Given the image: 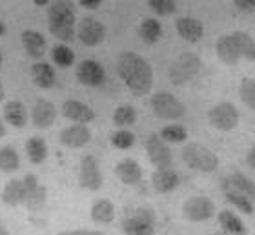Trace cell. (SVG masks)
Segmentation results:
<instances>
[{
	"instance_id": "obj_1",
	"label": "cell",
	"mask_w": 255,
	"mask_h": 235,
	"mask_svg": "<svg viewBox=\"0 0 255 235\" xmlns=\"http://www.w3.org/2000/svg\"><path fill=\"white\" fill-rule=\"evenodd\" d=\"M117 73L133 95L142 97L153 86V70L148 60L135 51H124L117 59Z\"/></svg>"
},
{
	"instance_id": "obj_2",
	"label": "cell",
	"mask_w": 255,
	"mask_h": 235,
	"mask_svg": "<svg viewBox=\"0 0 255 235\" xmlns=\"http://www.w3.org/2000/svg\"><path fill=\"white\" fill-rule=\"evenodd\" d=\"M75 20L77 11L71 0H53L48 11V27L53 37L71 42L75 38Z\"/></svg>"
},
{
	"instance_id": "obj_3",
	"label": "cell",
	"mask_w": 255,
	"mask_h": 235,
	"mask_svg": "<svg viewBox=\"0 0 255 235\" xmlns=\"http://www.w3.org/2000/svg\"><path fill=\"white\" fill-rule=\"evenodd\" d=\"M182 160L186 162L190 168L202 173H212L217 170L219 159L212 150H208L206 146L197 144V142H190L184 146L182 150Z\"/></svg>"
},
{
	"instance_id": "obj_4",
	"label": "cell",
	"mask_w": 255,
	"mask_h": 235,
	"mask_svg": "<svg viewBox=\"0 0 255 235\" xmlns=\"http://www.w3.org/2000/svg\"><path fill=\"white\" fill-rule=\"evenodd\" d=\"M201 70V59L195 53H181L170 66V80L173 84L181 86L186 84L188 80H191L193 77L199 73Z\"/></svg>"
},
{
	"instance_id": "obj_5",
	"label": "cell",
	"mask_w": 255,
	"mask_h": 235,
	"mask_svg": "<svg viewBox=\"0 0 255 235\" xmlns=\"http://www.w3.org/2000/svg\"><path fill=\"white\" fill-rule=\"evenodd\" d=\"M155 214L149 208H138L131 215L124 217L123 232L126 235H155Z\"/></svg>"
},
{
	"instance_id": "obj_6",
	"label": "cell",
	"mask_w": 255,
	"mask_h": 235,
	"mask_svg": "<svg viewBox=\"0 0 255 235\" xmlns=\"http://www.w3.org/2000/svg\"><path fill=\"white\" fill-rule=\"evenodd\" d=\"M151 110L157 113V117L166 118V120H177V118L184 117L186 108L173 93L168 91H160L151 97Z\"/></svg>"
},
{
	"instance_id": "obj_7",
	"label": "cell",
	"mask_w": 255,
	"mask_h": 235,
	"mask_svg": "<svg viewBox=\"0 0 255 235\" xmlns=\"http://www.w3.org/2000/svg\"><path fill=\"white\" fill-rule=\"evenodd\" d=\"M208 120L219 131H232L239 124V112L232 102H219L208 112Z\"/></svg>"
},
{
	"instance_id": "obj_8",
	"label": "cell",
	"mask_w": 255,
	"mask_h": 235,
	"mask_svg": "<svg viewBox=\"0 0 255 235\" xmlns=\"http://www.w3.org/2000/svg\"><path fill=\"white\" fill-rule=\"evenodd\" d=\"M213 214H215V204L212 199L204 197V195L190 197L182 204V215L190 223H202V221L212 219Z\"/></svg>"
},
{
	"instance_id": "obj_9",
	"label": "cell",
	"mask_w": 255,
	"mask_h": 235,
	"mask_svg": "<svg viewBox=\"0 0 255 235\" xmlns=\"http://www.w3.org/2000/svg\"><path fill=\"white\" fill-rule=\"evenodd\" d=\"M22 184H24V190H26V199H24L26 208H29L31 212L42 208L44 204H46V199H48V190H46V186H42L38 182L37 175L27 173L22 179Z\"/></svg>"
},
{
	"instance_id": "obj_10",
	"label": "cell",
	"mask_w": 255,
	"mask_h": 235,
	"mask_svg": "<svg viewBox=\"0 0 255 235\" xmlns=\"http://www.w3.org/2000/svg\"><path fill=\"white\" fill-rule=\"evenodd\" d=\"M146 153H148L151 164L157 168H171V150L168 148L166 140L160 139V135H149L146 140Z\"/></svg>"
},
{
	"instance_id": "obj_11",
	"label": "cell",
	"mask_w": 255,
	"mask_h": 235,
	"mask_svg": "<svg viewBox=\"0 0 255 235\" xmlns=\"http://www.w3.org/2000/svg\"><path fill=\"white\" fill-rule=\"evenodd\" d=\"M77 37L84 46L88 48H93V46H99V44L104 40L106 37V29L102 26V22H99L97 18H84V20L79 24V29H77Z\"/></svg>"
},
{
	"instance_id": "obj_12",
	"label": "cell",
	"mask_w": 255,
	"mask_h": 235,
	"mask_svg": "<svg viewBox=\"0 0 255 235\" xmlns=\"http://www.w3.org/2000/svg\"><path fill=\"white\" fill-rule=\"evenodd\" d=\"M79 182L82 188L88 190H99L102 186V173L99 170V162L93 155H84L80 160Z\"/></svg>"
},
{
	"instance_id": "obj_13",
	"label": "cell",
	"mask_w": 255,
	"mask_h": 235,
	"mask_svg": "<svg viewBox=\"0 0 255 235\" xmlns=\"http://www.w3.org/2000/svg\"><path fill=\"white\" fill-rule=\"evenodd\" d=\"M106 79V71L102 68V64H99L97 60H82L77 68V80L84 86H101Z\"/></svg>"
},
{
	"instance_id": "obj_14",
	"label": "cell",
	"mask_w": 255,
	"mask_h": 235,
	"mask_svg": "<svg viewBox=\"0 0 255 235\" xmlns=\"http://www.w3.org/2000/svg\"><path fill=\"white\" fill-rule=\"evenodd\" d=\"M90 140H91V131L86 124H73V126L62 129V133H60V142L64 146L71 148V150L82 148Z\"/></svg>"
},
{
	"instance_id": "obj_15",
	"label": "cell",
	"mask_w": 255,
	"mask_h": 235,
	"mask_svg": "<svg viewBox=\"0 0 255 235\" xmlns=\"http://www.w3.org/2000/svg\"><path fill=\"white\" fill-rule=\"evenodd\" d=\"M151 182H153L155 192L171 193L179 188L181 177H179L177 171L171 170V168H157V171L151 175Z\"/></svg>"
},
{
	"instance_id": "obj_16",
	"label": "cell",
	"mask_w": 255,
	"mask_h": 235,
	"mask_svg": "<svg viewBox=\"0 0 255 235\" xmlns=\"http://www.w3.org/2000/svg\"><path fill=\"white\" fill-rule=\"evenodd\" d=\"M62 113L64 117L73 120L75 124H88L95 118V112L80 101H66L62 106Z\"/></svg>"
},
{
	"instance_id": "obj_17",
	"label": "cell",
	"mask_w": 255,
	"mask_h": 235,
	"mask_svg": "<svg viewBox=\"0 0 255 235\" xmlns=\"http://www.w3.org/2000/svg\"><path fill=\"white\" fill-rule=\"evenodd\" d=\"M175 29L179 33V37L186 42H199L204 35V26L201 24V20L191 18V16H182L177 18Z\"/></svg>"
},
{
	"instance_id": "obj_18",
	"label": "cell",
	"mask_w": 255,
	"mask_h": 235,
	"mask_svg": "<svg viewBox=\"0 0 255 235\" xmlns=\"http://www.w3.org/2000/svg\"><path fill=\"white\" fill-rule=\"evenodd\" d=\"M215 51H217V57L223 64L235 66L241 59L239 48H237V44H235L232 35H223V37H219L217 42H215Z\"/></svg>"
},
{
	"instance_id": "obj_19",
	"label": "cell",
	"mask_w": 255,
	"mask_h": 235,
	"mask_svg": "<svg viewBox=\"0 0 255 235\" xmlns=\"http://www.w3.org/2000/svg\"><path fill=\"white\" fill-rule=\"evenodd\" d=\"M22 46L26 49V53L31 57V59H42L44 53H46V49H48V42H46V38L44 35H40L38 31L35 29H26V31L22 33Z\"/></svg>"
},
{
	"instance_id": "obj_20",
	"label": "cell",
	"mask_w": 255,
	"mask_h": 235,
	"mask_svg": "<svg viewBox=\"0 0 255 235\" xmlns=\"http://www.w3.org/2000/svg\"><path fill=\"white\" fill-rule=\"evenodd\" d=\"M31 118H33V124H35L37 128H40V129L49 128V126L55 122V118H57L55 106L49 101H46V99H40V101L35 102Z\"/></svg>"
},
{
	"instance_id": "obj_21",
	"label": "cell",
	"mask_w": 255,
	"mask_h": 235,
	"mask_svg": "<svg viewBox=\"0 0 255 235\" xmlns=\"http://www.w3.org/2000/svg\"><path fill=\"white\" fill-rule=\"evenodd\" d=\"M115 175L123 184H137L142 179V168L137 160L123 159L115 166Z\"/></svg>"
},
{
	"instance_id": "obj_22",
	"label": "cell",
	"mask_w": 255,
	"mask_h": 235,
	"mask_svg": "<svg viewBox=\"0 0 255 235\" xmlns=\"http://www.w3.org/2000/svg\"><path fill=\"white\" fill-rule=\"evenodd\" d=\"M226 192H239L245 197H248L252 203H255V182L248 179L243 173H232V175L224 181Z\"/></svg>"
},
{
	"instance_id": "obj_23",
	"label": "cell",
	"mask_w": 255,
	"mask_h": 235,
	"mask_svg": "<svg viewBox=\"0 0 255 235\" xmlns=\"http://www.w3.org/2000/svg\"><path fill=\"white\" fill-rule=\"evenodd\" d=\"M31 79L38 88L49 90V88L55 86L57 75H55V70L51 64H48V62H35L31 66Z\"/></svg>"
},
{
	"instance_id": "obj_24",
	"label": "cell",
	"mask_w": 255,
	"mask_h": 235,
	"mask_svg": "<svg viewBox=\"0 0 255 235\" xmlns=\"http://www.w3.org/2000/svg\"><path fill=\"white\" fill-rule=\"evenodd\" d=\"M24 199H26V190H24V184L18 179H11L7 181V184L4 186V192H2V201H4L7 206H20L24 204Z\"/></svg>"
},
{
	"instance_id": "obj_25",
	"label": "cell",
	"mask_w": 255,
	"mask_h": 235,
	"mask_svg": "<svg viewBox=\"0 0 255 235\" xmlns=\"http://www.w3.org/2000/svg\"><path fill=\"white\" fill-rule=\"evenodd\" d=\"M4 117L5 120L15 126V128H24L27 124V112L26 106L20 101H11L4 106Z\"/></svg>"
},
{
	"instance_id": "obj_26",
	"label": "cell",
	"mask_w": 255,
	"mask_h": 235,
	"mask_svg": "<svg viewBox=\"0 0 255 235\" xmlns=\"http://www.w3.org/2000/svg\"><path fill=\"white\" fill-rule=\"evenodd\" d=\"M115 217V206L110 199H99L91 206V219L99 225H110Z\"/></svg>"
},
{
	"instance_id": "obj_27",
	"label": "cell",
	"mask_w": 255,
	"mask_h": 235,
	"mask_svg": "<svg viewBox=\"0 0 255 235\" xmlns=\"http://www.w3.org/2000/svg\"><path fill=\"white\" fill-rule=\"evenodd\" d=\"M26 153L27 159L31 160L33 164H42L44 160L48 159V144L42 137H31L26 142Z\"/></svg>"
},
{
	"instance_id": "obj_28",
	"label": "cell",
	"mask_w": 255,
	"mask_h": 235,
	"mask_svg": "<svg viewBox=\"0 0 255 235\" xmlns=\"http://www.w3.org/2000/svg\"><path fill=\"white\" fill-rule=\"evenodd\" d=\"M217 219H219V223H221V226H223L224 232H228V234H232V235L246 234V226L243 225V221H241L239 215H235L234 212L223 210V212H219Z\"/></svg>"
},
{
	"instance_id": "obj_29",
	"label": "cell",
	"mask_w": 255,
	"mask_h": 235,
	"mask_svg": "<svg viewBox=\"0 0 255 235\" xmlns=\"http://www.w3.org/2000/svg\"><path fill=\"white\" fill-rule=\"evenodd\" d=\"M138 35L146 44H157L162 37V26L157 18H146L140 24V29H138Z\"/></svg>"
},
{
	"instance_id": "obj_30",
	"label": "cell",
	"mask_w": 255,
	"mask_h": 235,
	"mask_svg": "<svg viewBox=\"0 0 255 235\" xmlns=\"http://www.w3.org/2000/svg\"><path fill=\"white\" fill-rule=\"evenodd\" d=\"M20 168V157L13 150L11 146H4L0 148V171L4 173H13Z\"/></svg>"
},
{
	"instance_id": "obj_31",
	"label": "cell",
	"mask_w": 255,
	"mask_h": 235,
	"mask_svg": "<svg viewBox=\"0 0 255 235\" xmlns=\"http://www.w3.org/2000/svg\"><path fill=\"white\" fill-rule=\"evenodd\" d=\"M137 122V110L129 104H123L113 112V124L119 128H128Z\"/></svg>"
},
{
	"instance_id": "obj_32",
	"label": "cell",
	"mask_w": 255,
	"mask_h": 235,
	"mask_svg": "<svg viewBox=\"0 0 255 235\" xmlns=\"http://www.w3.org/2000/svg\"><path fill=\"white\" fill-rule=\"evenodd\" d=\"M234 40L237 44V48H239V53L241 57H245L246 60H255V40L245 31H235L234 35Z\"/></svg>"
},
{
	"instance_id": "obj_33",
	"label": "cell",
	"mask_w": 255,
	"mask_h": 235,
	"mask_svg": "<svg viewBox=\"0 0 255 235\" xmlns=\"http://www.w3.org/2000/svg\"><path fill=\"white\" fill-rule=\"evenodd\" d=\"M224 199L228 201L232 206H235L237 210H241L243 214H246V215H252L254 214V203H252L250 199L248 197H245L243 193H239V192H226L224 193Z\"/></svg>"
},
{
	"instance_id": "obj_34",
	"label": "cell",
	"mask_w": 255,
	"mask_h": 235,
	"mask_svg": "<svg viewBox=\"0 0 255 235\" xmlns=\"http://www.w3.org/2000/svg\"><path fill=\"white\" fill-rule=\"evenodd\" d=\"M188 137L186 128L181 124H170L160 129V139L166 142H184Z\"/></svg>"
},
{
	"instance_id": "obj_35",
	"label": "cell",
	"mask_w": 255,
	"mask_h": 235,
	"mask_svg": "<svg viewBox=\"0 0 255 235\" xmlns=\"http://www.w3.org/2000/svg\"><path fill=\"white\" fill-rule=\"evenodd\" d=\"M51 59L55 60V64L60 66V68H69V66L75 62V53L68 46H55L51 49Z\"/></svg>"
},
{
	"instance_id": "obj_36",
	"label": "cell",
	"mask_w": 255,
	"mask_h": 235,
	"mask_svg": "<svg viewBox=\"0 0 255 235\" xmlns=\"http://www.w3.org/2000/svg\"><path fill=\"white\" fill-rule=\"evenodd\" d=\"M239 97L246 106L255 112V79H243L241 80Z\"/></svg>"
},
{
	"instance_id": "obj_37",
	"label": "cell",
	"mask_w": 255,
	"mask_h": 235,
	"mask_svg": "<svg viewBox=\"0 0 255 235\" xmlns=\"http://www.w3.org/2000/svg\"><path fill=\"white\" fill-rule=\"evenodd\" d=\"M112 144L117 148V150H129L135 144V135L126 131V129H121V131H115L112 135Z\"/></svg>"
},
{
	"instance_id": "obj_38",
	"label": "cell",
	"mask_w": 255,
	"mask_h": 235,
	"mask_svg": "<svg viewBox=\"0 0 255 235\" xmlns=\"http://www.w3.org/2000/svg\"><path fill=\"white\" fill-rule=\"evenodd\" d=\"M148 4H149V7H151V11L160 16L171 15V13H175V9H177L175 0H148Z\"/></svg>"
},
{
	"instance_id": "obj_39",
	"label": "cell",
	"mask_w": 255,
	"mask_h": 235,
	"mask_svg": "<svg viewBox=\"0 0 255 235\" xmlns=\"http://www.w3.org/2000/svg\"><path fill=\"white\" fill-rule=\"evenodd\" d=\"M234 4L237 9L245 11V13L255 11V0H234Z\"/></svg>"
},
{
	"instance_id": "obj_40",
	"label": "cell",
	"mask_w": 255,
	"mask_h": 235,
	"mask_svg": "<svg viewBox=\"0 0 255 235\" xmlns=\"http://www.w3.org/2000/svg\"><path fill=\"white\" fill-rule=\"evenodd\" d=\"M79 2H80V5H82L84 9H90V11L99 9V7H101V4H102V0H79Z\"/></svg>"
},
{
	"instance_id": "obj_41",
	"label": "cell",
	"mask_w": 255,
	"mask_h": 235,
	"mask_svg": "<svg viewBox=\"0 0 255 235\" xmlns=\"http://www.w3.org/2000/svg\"><path fill=\"white\" fill-rule=\"evenodd\" d=\"M73 235H104L99 230H88V228H77V230L71 232Z\"/></svg>"
},
{
	"instance_id": "obj_42",
	"label": "cell",
	"mask_w": 255,
	"mask_h": 235,
	"mask_svg": "<svg viewBox=\"0 0 255 235\" xmlns=\"http://www.w3.org/2000/svg\"><path fill=\"white\" fill-rule=\"evenodd\" d=\"M246 162H248L250 168H254L255 170V146H252V150L248 151V155H246Z\"/></svg>"
},
{
	"instance_id": "obj_43",
	"label": "cell",
	"mask_w": 255,
	"mask_h": 235,
	"mask_svg": "<svg viewBox=\"0 0 255 235\" xmlns=\"http://www.w3.org/2000/svg\"><path fill=\"white\" fill-rule=\"evenodd\" d=\"M0 235H9V230L5 228V225L2 223V221H0Z\"/></svg>"
},
{
	"instance_id": "obj_44",
	"label": "cell",
	"mask_w": 255,
	"mask_h": 235,
	"mask_svg": "<svg viewBox=\"0 0 255 235\" xmlns=\"http://www.w3.org/2000/svg\"><path fill=\"white\" fill-rule=\"evenodd\" d=\"M4 97H5V90H4V84L0 82V102L4 101Z\"/></svg>"
},
{
	"instance_id": "obj_45",
	"label": "cell",
	"mask_w": 255,
	"mask_h": 235,
	"mask_svg": "<svg viewBox=\"0 0 255 235\" xmlns=\"http://www.w3.org/2000/svg\"><path fill=\"white\" fill-rule=\"evenodd\" d=\"M4 35H5V24L0 20V37H4Z\"/></svg>"
},
{
	"instance_id": "obj_46",
	"label": "cell",
	"mask_w": 255,
	"mask_h": 235,
	"mask_svg": "<svg viewBox=\"0 0 255 235\" xmlns=\"http://www.w3.org/2000/svg\"><path fill=\"white\" fill-rule=\"evenodd\" d=\"M33 2H35L37 5H46L49 2V0H33Z\"/></svg>"
},
{
	"instance_id": "obj_47",
	"label": "cell",
	"mask_w": 255,
	"mask_h": 235,
	"mask_svg": "<svg viewBox=\"0 0 255 235\" xmlns=\"http://www.w3.org/2000/svg\"><path fill=\"white\" fill-rule=\"evenodd\" d=\"M4 135H5V126L2 122H0V139H2Z\"/></svg>"
},
{
	"instance_id": "obj_48",
	"label": "cell",
	"mask_w": 255,
	"mask_h": 235,
	"mask_svg": "<svg viewBox=\"0 0 255 235\" xmlns=\"http://www.w3.org/2000/svg\"><path fill=\"white\" fill-rule=\"evenodd\" d=\"M2 62H4V55H2V51H0V68H2Z\"/></svg>"
},
{
	"instance_id": "obj_49",
	"label": "cell",
	"mask_w": 255,
	"mask_h": 235,
	"mask_svg": "<svg viewBox=\"0 0 255 235\" xmlns=\"http://www.w3.org/2000/svg\"><path fill=\"white\" fill-rule=\"evenodd\" d=\"M59 235H73V234H71V232H60Z\"/></svg>"
},
{
	"instance_id": "obj_50",
	"label": "cell",
	"mask_w": 255,
	"mask_h": 235,
	"mask_svg": "<svg viewBox=\"0 0 255 235\" xmlns=\"http://www.w3.org/2000/svg\"><path fill=\"white\" fill-rule=\"evenodd\" d=\"M213 235H219V234H213Z\"/></svg>"
}]
</instances>
